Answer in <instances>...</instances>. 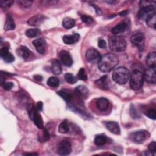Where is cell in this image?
<instances>
[{
	"label": "cell",
	"mask_w": 156,
	"mask_h": 156,
	"mask_svg": "<svg viewBox=\"0 0 156 156\" xmlns=\"http://www.w3.org/2000/svg\"><path fill=\"white\" fill-rule=\"evenodd\" d=\"M118 58L115 54L111 53L104 54L101 56L98 63L99 69L104 73L110 72L118 64Z\"/></svg>",
	"instance_id": "6da1fadb"
},
{
	"label": "cell",
	"mask_w": 156,
	"mask_h": 156,
	"mask_svg": "<svg viewBox=\"0 0 156 156\" xmlns=\"http://www.w3.org/2000/svg\"><path fill=\"white\" fill-rule=\"evenodd\" d=\"M155 4L154 1H140V10L138 16L140 19L146 20L148 17L155 13Z\"/></svg>",
	"instance_id": "7a4b0ae2"
},
{
	"label": "cell",
	"mask_w": 156,
	"mask_h": 156,
	"mask_svg": "<svg viewBox=\"0 0 156 156\" xmlns=\"http://www.w3.org/2000/svg\"><path fill=\"white\" fill-rule=\"evenodd\" d=\"M112 78L116 83L119 85L125 84L130 78V72L126 68L119 66L113 71Z\"/></svg>",
	"instance_id": "3957f363"
},
{
	"label": "cell",
	"mask_w": 156,
	"mask_h": 156,
	"mask_svg": "<svg viewBox=\"0 0 156 156\" xmlns=\"http://www.w3.org/2000/svg\"><path fill=\"white\" fill-rule=\"evenodd\" d=\"M108 46L110 49L114 52H122L126 48L125 40L119 36H112L108 39Z\"/></svg>",
	"instance_id": "277c9868"
},
{
	"label": "cell",
	"mask_w": 156,
	"mask_h": 156,
	"mask_svg": "<svg viewBox=\"0 0 156 156\" xmlns=\"http://www.w3.org/2000/svg\"><path fill=\"white\" fill-rule=\"evenodd\" d=\"M130 87L135 90H139L143 84V74L138 69H135L130 75Z\"/></svg>",
	"instance_id": "5b68a950"
},
{
	"label": "cell",
	"mask_w": 156,
	"mask_h": 156,
	"mask_svg": "<svg viewBox=\"0 0 156 156\" xmlns=\"http://www.w3.org/2000/svg\"><path fill=\"white\" fill-rule=\"evenodd\" d=\"M38 109L34 105H30L28 108V114L30 118L34 121L35 124L39 129L43 127V122L40 114L38 113Z\"/></svg>",
	"instance_id": "8992f818"
},
{
	"label": "cell",
	"mask_w": 156,
	"mask_h": 156,
	"mask_svg": "<svg viewBox=\"0 0 156 156\" xmlns=\"http://www.w3.org/2000/svg\"><path fill=\"white\" fill-rule=\"evenodd\" d=\"M85 58L88 62L91 63H99L101 60V55L99 51L94 48H90L88 49L85 53Z\"/></svg>",
	"instance_id": "52a82bcc"
},
{
	"label": "cell",
	"mask_w": 156,
	"mask_h": 156,
	"mask_svg": "<svg viewBox=\"0 0 156 156\" xmlns=\"http://www.w3.org/2000/svg\"><path fill=\"white\" fill-rule=\"evenodd\" d=\"M148 133L145 130H139L131 133L129 135L130 140L135 143H142L147 138Z\"/></svg>",
	"instance_id": "ba28073f"
},
{
	"label": "cell",
	"mask_w": 156,
	"mask_h": 156,
	"mask_svg": "<svg viewBox=\"0 0 156 156\" xmlns=\"http://www.w3.org/2000/svg\"><path fill=\"white\" fill-rule=\"evenodd\" d=\"M130 41L136 46L140 51H142L144 46V36L141 32L133 34L130 38Z\"/></svg>",
	"instance_id": "9c48e42d"
},
{
	"label": "cell",
	"mask_w": 156,
	"mask_h": 156,
	"mask_svg": "<svg viewBox=\"0 0 156 156\" xmlns=\"http://www.w3.org/2000/svg\"><path fill=\"white\" fill-rule=\"evenodd\" d=\"M71 152V145L67 140H62L58 146L57 153L60 155H68Z\"/></svg>",
	"instance_id": "30bf717a"
},
{
	"label": "cell",
	"mask_w": 156,
	"mask_h": 156,
	"mask_svg": "<svg viewBox=\"0 0 156 156\" xmlns=\"http://www.w3.org/2000/svg\"><path fill=\"white\" fill-rule=\"evenodd\" d=\"M143 79L149 83L155 84L156 82V69L155 68L147 67L143 74Z\"/></svg>",
	"instance_id": "8fae6325"
},
{
	"label": "cell",
	"mask_w": 156,
	"mask_h": 156,
	"mask_svg": "<svg viewBox=\"0 0 156 156\" xmlns=\"http://www.w3.org/2000/svg\"><path fill=\"white\" fill-rule=\"evenodd\" d=\"M130 24L127 21H124L122 22H121L120 23L118 24L115 26H114L111 32L113 34H122L124 32H126L128 29L129 28Z\"/></svg>",
	"instance_id": "7c38bea8"
},
{
	"label": "cell",
	"mask_w": 156,
	"mask_h": 156,
	"mask_svg": "<svg viewBox=\"0 0 156 156\" xmlns=\"http://www.w3.org/2000/svg\"><path fill=\"white\" fill-rule=\"evenodd\" d=\"M32 43L38 53L43 54L45 52L46 46V42L45 39L43 38H37L34 40L32 41Z\"/></svg>",
	"instance_id": "4fadbf2b"
},
{
	"label": "cell",
	"mask_w": 156,
	"mask_h": 156,
	"mask_svg": "<svg viewBox=\"0 0 156 156\" xmlns=\"http://www.w3.org/2000/svg\"><path fill=\"white\" fill-rule=\"evenodd\" d=\"M59 57L62 63L66 66H71L73 65L72 57L68 51L65 50L61 51L59 53Z\"/></svg>",
	"instance_id": "5bb4252c"
},
{
	"label": "cell",
	"mask_w": 156,
	"mask_h": 156,
	"mask_svg": "<svg viewBox=\"0 0 156 156\" xmlns=\"http://www.w3.org/2000/svg\"><path fill=\"white\" fill-rule=\"evenodd\" d=\"M94 84L101 90H107L109 88V79L107 75L102 76L100 79L94 82Z\"/></svg>",
	"instance_id": "9a60e30c"
},
{
	"label": "cell",
	"mask_w": 156,
	"mask_h": 156,
	"mask_svg": "<svg viewBox=\"0 0 156 156\" xmlns=\"http://www.w3.org/2000/svg\"><path fill=\"white\" fill-rule=\"evenodd\" d=\"M0 56L6 63H11L15 60L14 56L12 54L9 52V49L7 47H3L1 49Z\"/></svg>",
	"instance_id": "2e32d148"
},
{
	"label": "cell",
	"mask_w": 156,
	"mask_h": 156,
	"mask_svg": "<svg viewBox=\"0 0 156 156\" xmlns=\"http://www.w3.org/2000/svg\"><path fill=\"white\" fill-rule=\"evenodd\" d=\"M44 16L43 15H36L30 18H29L27 21V24L30 26H39L40 25L42 22L44 20Z\"/></svg>",
	"instance_id": "e0dca14e"
},
{
	"label": "cell",
	"mask_w": 156,
	"mask_h": 156,
	"mask_svg": "<svg viewBox=\"0 0 156 156\" xmlns=\"http://www.w3.org/2000/svg\"><path fill=\"white\" fill-rule=\"evenodd\" d=\"M80 35L77 33H75L73 35H66L63 37V41L66 44H73L79 41Z\"/></svg>",
	"instance_id": "ac0fdd59"
},
{
	"label": "cell",
	"mask_w": 156,
	"mask_h": 156,
	"mask_svg": "<svg viewBox=\"0 0 156 156\" xmlns=\"http://www.w3.org/2000/svg\"><path fill=\"white\" fill-rule=\"evenodd\" d=\"M97 108L102 112L105 111L109 107V101L107 99L105 98H99L97 99L96 102Z\"/></svg>",
	"instance_id": "d6986e66"
},
{
	"label": "cell",
	"mask_w": 156,
	"mask_h": 156,
	"mask_svg": "<svg viewBox=\"0 0 156 156\" xmlns=\"http://www.w3.org/2000/svg\"><path fill=\"white\" fill-rule=\"evenodd\" d=\"M107 129L112 133L119 135L120 133V128L119 124L115 121H108L106 123Z\"/></svg>",
	"instance_id": "ffe728a7"
},
{
	"label": "cell",
	"mask_w": 156,
	"mask_h": 156,
	"mask_svg": "<svg viewBox=\"0 0 156 156\" xmlns=\"http://www.w3.org/2000/svg\"><path fill=\"white\" fill-rule=\"evenodd\" d=\"M75 93L80 98L85 99L88 95V90L84 85H79L76 88Z\"/></svg>",
	"instance_id": "44dd1931"
},
{
	"label": "cell",
	"mask_w": 156,
	"mask_h": 156,
	"mask_svg": "<svg viewBox=\"0 0 156 156\" xmlns=\"http://www.w3.org/2000/svg\"><path fill=\"white\" fill-rule=\"evenodd\" d=\"M146 65L148 67L155 68L156 66V53L155 52H152L148 54L146 59Z\"/></svg>",
	"instance_id": "7402d4cb"
},
{
	"label": "cell",
	"mask_w": 156,
	"mask_h": 156,
	"mask_svg": "<svg viewBox=\"0 0 156 156\" xmlns=\"http://www.w3.org/2000/svg\"><path fill=\"white\" fill-rule=\"evenodd\" d=\"M4 30H13L15 28V24L13 20V18L9 14H8L7 15V18H6V20H5V22L4 24Z\"/></svg>",
	"instance_id": "603a6c76"
},
{
	"label": "cell",
	"mask_w": 156,
	"mask_h": 156,
	"mask_svg": "<svg viewBox=\"0 0 156 156\" xmlns=\"http://www.w3.org/2000/svg\"><path fill=\"white\" fill-rule=\"evenodd\" d=\"M16 52L19 56L23 58H28L30 56L31 53L30 50L26 46H21V47H20L17 49Z\"/></svg>",
	"instance_id": "cb8c5ba5"
},
{
	"label": "cell",
	"mask_w": 156,
	"mask_h": 156,
	"mask_svg": "<svg viewBox=\"0 0 156 156\" xmlns=\"http://www.w3.org/2000/svg\"><path fill=\"white\" fill-rule=\"evenodd\" d=\"M51 69V71L54 74H57V75L60 74L62 73V71L61 64H60V62L58 60H54L52 63Z\"/></svg>",
	"instance_id": "d4e9b609"
},
{
	"label": "cell",
	"mask_w": 156,
	"mask_h": 156,
	"mask_svg": "<svg viewBox=\"0 0 156 156\" xmlns=\"http://www.w3.org/2000/svg\"><path fill=\"white\" fill-rule=\"evenodd\" d=\"M75 25V21L74 20L69 17H66L62 21V26L65 29H71Z\"/></svg>",
	"instance_id": "484cf974"
},
{
	"label": "cell",
	"mask_w": 156,
	"mask_h": 156,
	"mask_svg": "<svg viewBox=\"0 0 156 156\" xmlns=\"http://www.w3.org/2000/svg\"><path fill=\"white\" fill-rule=\"evenodd\" d=\"M107 140L105 135H98L95 136L94 143L96 146H102L105 144Z\"/></svg>",
	"instance_id": "4316f807"
},
{
	"label": "cell",
	"mask_w": 156,
	"mask_h": 156,
	"mask_svg": "<svg viewBox=\"0 0 156 156\" xmlns=\"http://www.w3.org/2000/svg\"><path fill=\"white\" fill-rule=\"evenodd\" d=\"M58 130L60 133H66L69 131V125L66 119H65L61 122L58 126Z\"/></svg>",
	"instance_id": "83f0119b"
},
{
	"label": "cell",
	"mask_w": 156,
	"mask_h": 156,
	"mask_svg": "<svg viewBox=\"0 0 156 156\" xmlns=\"http://www.w3.org/2000/svg\"><path fill=\"white\" fill-rule=\"evenodd\" d=\"M41 34V31L38 29H29L26 31V35L29 38H34Z\"/></svg>",
	"instance_id": "f1b7e54d"
},
{
	"label": "cell",
	"mask_w": 156,
	"mask_h": 156,
	"mask_svg": "<svg viewBox=\"0 0 156 156\" xmlns=\"http://www.w3.org/2000/svg\"><path fill=\"white\" fill-rule=\"evenodd\" d=\"M60 80L56 77H51L47 80V85L51 87H57L59 86Z\"/></svg>",
	"instance_id": "f546056e"
},
{
	"label": "cell",
	"mask_w": 156,
	"mask_h": 156,
	"mask_svg": "<svg viewBox=\"0 0 156 156\" xmlns=\"http://www.w3.org/2000/svg\"><path fill=\"white\" fill-rule=\"evenodd\" d=\"M155 22H156V13L150 16L146 20L147 25L153 29H155Z\"/></svg>",
	"instance_id": "4dcf8cb0"
},
{
	"label": "cell",
	"mask_w": 156,
	"mask_h": 156,
	"mask_svg": "<svg viewBox=\"0 0 156 156\" xmlns=\"http://www.w3.org/2000/svg\"><path fill=\"white\" fill-rule=\"evenodd\" d=\"M57 94L61 96L66 102H69L71 100L72 96L69 93H67L64 91H59L57 92Z\"/></svg>",
	"instance_id": "1f68e13d"
},
{
	"label": "cell",
	"mask_w": 156,
	"mask_h": 156,
	"mask_svg": "<svg viewBox=\"0 0 156 156\" xmlns=\"http://www.w3.org/2000/svg\"><path fill=\"white\" fill-rule=\"evenodd\" d=\"M65 79L70 84H74L77 82V78L71 73H66L65 74Z\"/></svg>",
	"instance_id": "d6a6232c"
},
{
	"label": "cell",
	"mask_w": 156,
	"mask_h": 156,
	"mask_svg": "<svg viewBox=\"0 0 156 156\" xmlns=\"http://www.w3.org/2000/svg\"><path fill=\"white\" fill-rule=\"evenodd\" d=\"M77 77L79 80H87L88 79L86 71L83 68H80V69L78 71V73L77 74Z\"/></svg>",
	"instance_id": "836d02e7"
},
{
	"label": "cell",
	"mask_w": 156,
	"mask_h": 156,
	"mask_svg": "<svg viewBox=\"0 0 156 156\" xmlns=\"http://www.w3.org/2000/svg\"><path fill=\"white\" fill-rule=\"evenodd\" d=\"M17 2L18 3L19 5H20L21 6H23V7H29L31 6L33 2L32 1L20 0V1H18Z\"/></svg>",
	"instance_id": "e575fe53"
},
{
	"label": "cell",
	"mask_w": 156,
	"mask_h": 156,
	"mask_svg": "<svg viewBox=\"0 0 156 156\" xmlns=\"http://www.w3.org/2000/svg\"><path fill=\"white\" fill-rule=\"evenodd\" d=\"M81 20L83 23H85L87 24H91L93 21V19L91 17H90V16L85 15L81 16Z\"/></svg>",
	"instance_id": "d590c367"
},
{
	"label": "cell",
	"mask_w": 156,
	"mask_h": 156,
	"mask_svg": "<svg viewBox=\"0 0 156 156\" xmlns=\"http://www.w3.org/2000/svg\"><path fill=\"white\" fill-rule=\"evenodd\" d=\"M146 115L151 119H155L156 118V111L155 109H149L147 111Z\"/></svg>",
	"instance_id": "8d00e7d4"
},
{
	"label": "cell",
	"mask_w": 156,
	"mask_h": 156,
	"mask_svg": "<svg viewBox=\"0 0 156 156\" xmlns=\"http://www.w3.org/2000/svg\"><path fill=\"white\" fill-rule=\"evenodd\" d=\"M148 149L151 153H155L156 152V143L152 141L148 146Z\"/></svg>",
	"instance_id": "74e56055"
},
{
	"label": "cell",
	"mask_w": 156,
	"mask_h": 156,
	"mask_svg": "<svg viewBox=\"0 0 156 156\" xmlns=\"http://www.w3.org/2000/svg\"><path fill=\"white\" fill-rule=\"evenodd\" d=\"M13 1H0V5L2 7H10L12 4Z\"/></svg>",
	"instance_id": "f35d334b"
},
{
	"label": "cell",
	"mask_w": 156,
	"mask_h": 156,
	"mask_svg": "<svg viewBox=\"0 0 156 156\" xmlns=\"http://www.w3.org/2000/svg\"><path fill=\"white\" fill-rule=\"evenodd\" d=\"M2 85V87L4 88V90H11L12 88V87H13V83L11 82H4Z\"/></svg>",
	"instance_id": "ab89813d"
},
{
	"label": "cell",
	"mask_w": 156,
	"mask_h": 156,
	"mask_svg": "<svg viewBox=\"0 0 156 156\" xmlns=\"http://www.w3.org/2000/svg\"><path fill=\"white\" fill-rule=\"evenodd\" d=\"M43 140L44 141H47L49 139V134L48 132V130L46 129H43Z\"/></svg>",
	"instance_id": "60d3db41"
},
{
	"label": "cell",
	"mask_w": 156,
	"mask_h": 156,
	"mask_svg": "<svg viewBox=\"0 0 156 156\" xmlns=\"http://www.w3.org/2000/svg\"><path fill=\"white\" fill-rule=\"evenodd\" d=\"M98 46L100 48H105L106 47V42L104 40H99L98 41Z\"/></svg>",
	"instance_id": "b9f144b4"
},
{
	"label": "cell",
	"mask_w": 156,
	"mask_h": 156,
	"mask_svg": "<svg viewBox=\"0 0 156 156\" xmlns=\"http://www.w3.org/2000/svg\"><path fill=\"white\" fill-rule=\"evenodd\" d=\"M36 107L38 109V110H41L42 108H43V103L41 101H39L37 102V105H36Z\"/></svg>",
	"instance_id": "7bdbcfd3"
},
{
	"label": "cell",
	"mask_w": 156,
	"mask_h": 156,
	"mask_svg": "<svg viewBox=\"0 0 156 156\" xmlns=\"http://www.w3.org/2000/svg\"><path fill=\"white\" fill-rule=\"evenodd\" d=\"M34 78L36 80L39 81V82L41 81V80H42V79H43V77H42L41 76H40V75H38V74L34 76Z\"/></svg>",
	"instance_id": "ee69618b"
},
{
	"label": "cell",
	"mask_w": 156,
	"mask_h": 156,
	"mask_svg": "<svg viewBox=\"0 0 156 156\" xmlns=\"http://www.w3.org/2000/svg\"><path fill=\"white\" fill-rule=\"evenodd\" d=\"M128 12H129V11H128L127 10H124V11H122V12H119V15L120 16H123L126 15L128 13Z\"/></svg>",
	"instance_id": "f6af8a7d"
},
{
	"label": "cell",
	"mask_w": 156,
	"mask_h": 156,
	"mask_svg": "<svg viewBox=\"0 0 156 156\" xmlns=\"http://www.w3.org/2000/svg\"><path fill=\"white\" fill-rule=\"evenodd\" d=\"M5 78L1 75V78H0V83H1V85H2L4 82H5Z\"/></svg>",
	"instance_id": "bcb514c9"
},
{
	"label": "cell",
	"mask_w": 156,
	"mask_h": 156,
	"mask_svg": "<svg viewBox=\"0 0 156 156\" xmlns=\"http://www.w3.org/2000/svg\"><path fill=\"white\" fill-rule=\"evenodd\" d=\"M25 155H37V154H35V153H27V154H25Z\"/></svg>",
	"instance_id": "7dc6e473"
}]
</instances>
